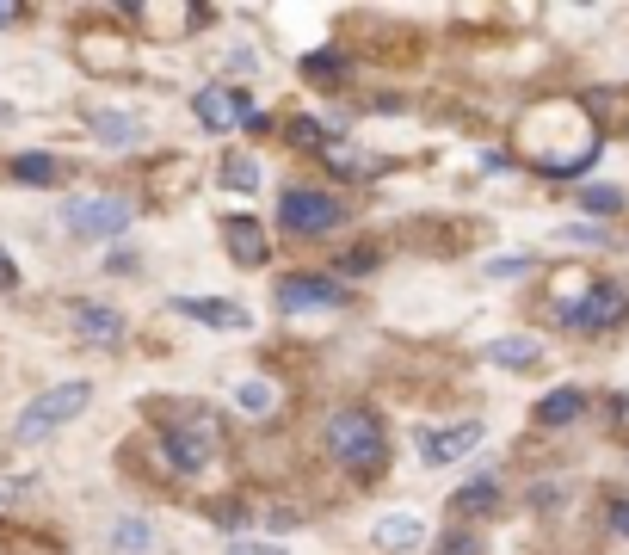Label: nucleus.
Listing matches in <instances>:
<instances>
[{"label":"nucleus","instance_id":"nucleus-9","mask_svg":"<svg viewBox=\"0 0 629 555\" xmlns=\"http://www.w3.org/2000/svg\"><path fill=\"white\" fill-rule=\"evenodd\" d=\"M481 444V426L475 420H463V426H444V432H426L420 438V457L426 463H457V457H469Z\"/></svg>","mask_w":629,"mask_h":555},{"label":"nucleus","instance_id":"nucleus-6","mask_svg":"<svg viewBox=\"0 0 629 555\" xmlns=\"http://www.w3.org/2000/svg\"><path fill=\"white\" fill-rule=\"evenodd\" d=\"M568 315V327H580V333H605V327H623L629 321V296L617 290V284H592L574 309H562Z\"/></svg>","mask_w":629,"mask_h":555},{"label":"nucleus","instance_id":"nucleus-27","mask_svg":"<svg viewBox=\"0 0 629 555\" xmlns=\"http://www.w3.org/2000/svg\"><path fill=\"white\" fill-rule=\"evenodd\" d=\"M229 555H284L278 543H253V537H235V549Z\"/></svg>","mask_w":629,"mask_h":555},{"label":"nucleus","instance_id":"nucleus-24","mask_svg":"<svg viewBox=\"0 0 629 555\" xmlns=\"http://www.w3.org/2000/svg\"><path fill=\"white\" fill-rule=\"evenodd\" d=\"M93 124H99V136H111V142H130V136H136V124H130V118H111V111H99Z\"/></svg>","mask_w":629,"mask_h":555},{"label":"nucleus","instance_id":"nucleus-29","mask_svg":"<svg viewBox=\"0 0 629 555\" xmlns=\"http://www.w3.org/2000/svg\"><path fill=\"white\" fill-rule=\"evenodd\" d=\"M0 284H13V259L7 253H0Z\"/></svg>","mask_w":629,"mask_h":555},{"label":"nucleus","instance_id":"nucleus-14","mask_svg":"<svg viewBox=\"0 0 629 555\" xmlns=\"http://www.w3.org/2000/svg\"><path fill=\"white\" fill-rule=\"evenodd\" d=\"M451 512H457V518H481V512H500V481H494V475H475L469 488H457V494H451Z\"/></svg>","mask_w":629,"mask_h":555},{"label":"nucleus","instance_id":"nucleus-13","mask_svg":"<svg viewBox=\"0 0 629 555\" xmlns=\"http://www.w3.org/2000/svg\"><path fill=\"white\" fill-rule=\"evenodd\" d=\"M173 309L192 315V321H204V327H247V309L216 303V296H173Z\"/></svg>","mask_w":629,"mask_h":555},{"label":"nucleus","instance_id":"nucleus-30","mask_svg":"<svg viewBox=\"0 0 629 555\" xmlns=\"http://www.w3.org/2000/svg\"><path fill=\"white\" fill-rule=\"evenodd\" d=\"M19 19V7H0V25H13Z\"/></svg>","mask_w":629,"mask_h":555},{"label":"nucleus","instance_id":"nucleus-8","mask_svg":"<svg viewBox=\"0 0 629 555\" xmlns=\"http://www.w3.org/2000/svg\"><path fill=\"white\" fill-rule=\"evenodd\" d=\"M259 111H253V93H241V87H210V93H198V124L204 130H235V124H253Z\"/></svg>","mask_w":629,"mask_h":555},{"label":"nucleus","instance_id":"nucleus-10","mask_svg":"<svg viewBox=\"0 0 629 555\" xmlns=\"http://www.w3.org/2000/svg\"><path fill=\"white\" fill-rule=\"evenodd\" d=\"M377 549H389V555H407V549H420V537H426V525L414 512H389V518H377Z\"/></svg>","mask_w":629,"mask_h":555},{"label":"nucleus","instance_id":"nucleus-5","mask_svg":"<svg viewBox=\"0 0 629 555\" xmlns=\"http://www.w3.org/2000/svg\"><path fill=\"white\" fill-rule=\"evenodd\" d=\"M278 309L284 315H321V309H346V284L315 278V272H290L278 284Z\"/></svg>","mask_w":629,"mask_h":555},{"label":"nucleus","instance_id":"nucleus-11","mask_svg":"<svg viewBox=\"0 0 629 555\" xmlns=\"http://www.w3.org/2000/svg\"><path fill=\"white\" fill-rule=\"evenodd\" d=\"M222 235H229V253L241 259V266H266L272 259V241H266V229H259V222H222Z\"/></svg>","mask_w":629,"mask_h":555},{"label":"nucleus","instance_id":"nucleus-26","mask_svg":"<svg viewBox=\"0 0 629 555\" xmlns=\"http://www.w3.org/2000/svg\"><path fill=\"white\" fill-rule=\"evenodd\" d=\"M438 555H488V549H481V537H463V531H457V537H444Z\"/></svg>","mask_w":629,"mask_h":555},{"label":"nucleus","instance_id":"nucleus-3","mask_svg":"<svg viewBox=\"0 0 629 555\" xmlns=\"http://www.w3.org/2000/svg\"><path fill=\"white\" fill-rule=\"evenodd\" d=\"M87 401H93V383H56V389H44L25 414H19V426H13V438H25V444H37L44 432H56V426H68L74 414H87Z\"/></svg>","mask_w":629,"mask_h":555},{"label":"nucleus","instance_id":"nucleus-19","mask_svg":"<svg viewBox=\"0 0 629 555\" xmlns=\"http://www.w3.org/2000/svg\"><path fill=\"white\" fill-rule=\"evenodd\" d=\"M580 210H592V216H617V210H623V192H617V185H586V192H580Z\"/></svg>","mask_w":629,"mask_h":555},{"label":"nucleus","instance_id":"nucleus-23","mask_svg":"<svg viewBox=\"0 0 629 555\" xmlns=\"http://www.w3.org/2000/svg\"><path fill=\"white\" fill-rule=\"evenodd\" d=\"M327 161L340 167V173H370V167H377L370 155H358V148H333V142H327Z\"/></svg>","mask_w":629,"mask_h":555},{"label":"nucleus","instance_id":"nucleus-18","mask_svg":"<svg viewBox=\"0 0 629 555\" xmlns=\"http://www.w3.org/2000/svg\"><path fill=\"white\" fill-rule=\"evenodd\" d=\"M222 185H229V192H253V185H259V161L253 155H229V161H222Z\"/></svg>","mask_w":629,"mask_h":555},{"label":"nucleus","instance_id":"nucleus-22","mask_svg":"<svg viewBox=\"0 0 629 555\" xmlns=\"http://www.w3.org/2000/svg\"><path fill=\"white\" fill-rule=\"evenodd\" d=\"M303 74H315V81H327V74H346V56H340V50H315V56L303 62Z\"/></svg>","mask_w":629,"mask_h":555},{"label":"nucleus","instance_id":"nucleus-21","mask_svg":"<svg viewBox=\"0 0 629 555\" xmlns=\"http://www.w3.org/2000/svg\"><path fill=\"white\" fill-rule=\"evenodd\" d=\"M148 543H155V531H148L142 518H124V525H118V549H124V555H142Z\"/></svg>","mask_w":629,"mask_h":555},{"label":"nucleus","instance_id":"nucleus-15","mask_svg":"<svg viewBox=\"0 0 629 555\" xmlns=\"http://www.w3.org/2000/svg\"><path fill=\"white\" fill-rule=\"evenodd\" d=\"M580 414H586V389H555L537 401V426H568Z\"/></svg>","mask_w":629,"mask_h":555},{"label":"nucleus","instance_id":"nucleus-12","mask_svg":"<svg viewBox=\"0 0 629 555\" xmlns=\"http://www.w3.org/2000/svg\"><path fill=\"white\" fill-rule=\"evenodd\" d=\"M74 327H81V340H93V346L124 340V315L118 309H99V303H74Z\"/></svg>","mask_w":629,"mask_h":555},{"label":"nucleus","instance_id":"nucleus-4","mask_svg":"<svg viewBox=\"0 0 629 555\" xmlns=\"http://www.w3.org/2000/svg\"><path fill=\"white\" fill-rule=\"evenodd\" d=\"M62 216H68V229L81 235V241H111V235H124V229H130V216H136V210H130L124 198H74Z\"/></svg>","mask_w":629,"mask_h":555},{"label":"nucleus","instance_id":"nucleus-25","mask_svg":"<svg viewBox=\"0 0 629 555\" xmlns=\"http://www.w3.org/2000/svg\"><path fill=\"white\" fill-rule=\"evenodd\" d=\"M290 136L303 142V148H327V130H321L315 118H296V124H290Z\"/></svg>","mask_w":629,"mask_h":555},{"label":"nucleus","instance_id":"nucleus-20","mask_svg":"<svg viewBox=\"0 0 629 555\" xmlns=\"http://www.w3.org/2000/svg\"><path fill=\"white\" fill-rule=\"evenodd\" d=\"M235 407H241V414H266V407H272V383H259V377L241 383L235 389Z\"/></svg>","mask_w":629,"mask_h":555},{"label":"nucleus","instance_id":"nucleus-2","mask_svg":"<svg viewBox=\"0 0 629 555\" xmlns=\"http://www.w3.org/2000/svg\"><path fill=\"white\" fill-rule=\"evenodd\" d=\"M346 222V204L321 192V185H290V192L278 198V229L296 235V241H309V235H333Z\"/></svg>","mask_w":629,"mask_h":555},{"label":"nucleus","instance_id":"nucleus-16","mask_svg":"<svg viewBox=\"0 0 629 555\" xmlns=\"http://www.w3.org/2000/svg\"><path fill=\"white\" fill-rule=\"evenodd\" d=\"M488 358L518 370V364H531V358H537V340H525V333H506V340H494V346H488Z\"/></svg>","mask_w":629,"mask_h":555},{"label":"nucleus","instance_id":"nucleus-7","mask_svg":"<svg viewBox=\"0 0 629 555\" xmlns=\"http://www.w3.org/2000/svg\"><path fill=\"white\" fill-rule=\"evenodd\" d=\"M161 451H167V463L179 469V475H198L210 457H216V432L198 420V426H167L161 432Z\"/></svg>","mask_w":629,"mask_h":555},{"label":"nucleus","instance_id":"nucleus-28","mask_svg":"<svg viewBox=\"0 0 629 555\" xmlns=\"http://www.w3.org/2000/svg\"><path fill=\"white\" fill-rule=\"evenodd\" d=\"M611 531L629 537V500H611Z\"/></svg>","mask_w":629,"mask_h":555},{"label":"nucleus","instance_id":"nucleus-17","mask_svg":"<svg viewBox=\"0 0 629 555\" xmlns=\"http://www.w3.org/2000/svg\"><path fill=\"white\" fill-rule=\"evenodd\" d=\"M13 179H25V185H56L62 167H56L50 155H19V161H13Z\"/></svg>","mask_w":629,"mask_h":555},{"label":"nucleus","instance_id":"nucleus-1","mask_svg":"<svg viewBox=\"0 0 629 555\" xmlns=\"http://www.w3.org/2000/svg\"><path fill=\"white\" fill-rule=\"evenodd\" d=\"M327 451L340 457L352 475H377L383 457H389V438H383V420L370 407H340L327 420Z\"/></svg>","mask_w":629,"mask_h":555}]
</instances>
